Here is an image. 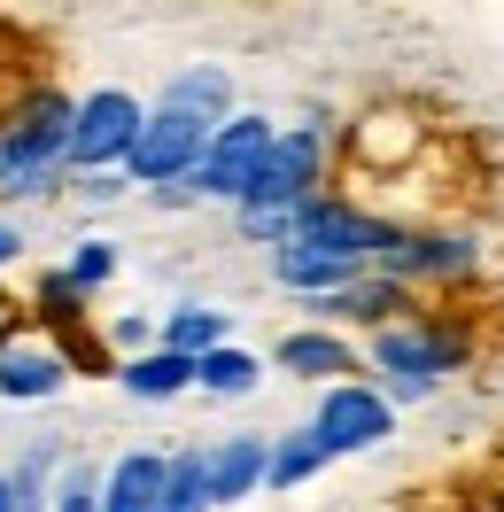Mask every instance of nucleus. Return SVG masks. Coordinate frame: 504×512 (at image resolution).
Returning a JSON list of instances; mask_svg holds the SVG:
<instances>
[{"mask_svg":"<svg viewBox=\"0 0 504 512\" xmlns=\"http://www.w3.org/2000/svg\"><path fill=\"white\" fill-rule=\"evenodd\" d=\"M70 125H78V101L47 94L0 132V187L8 194H55V179L70 171Z\"/></svg>","mask_w":504,"mask_h":512,"instance_id":"obj_1","label":"nucleus"},{"mask_svg":"<svg viewBox=\"0 0 504 512\" xmlns=\"http://www.w3.org/2000/svg\"><path fill=\"white\" fill-rule=\"evenodd\" d=\"M373 365H380V381H388L380 388L388 404H427L450 373H466V342L427 326V319H404V326H388V334H373Z\"/></svg>","mask_w":504,"mask_h":512,"instance_id":"obj_2","label":"nucleus"},{"mask_svg":"<svg viewBox=\"0 0 504 512\" xmlns=\"http://www.w3.org/2000/svg\"><path fill=\"white\" fill-rule=\"evenodd\" d=\"M272 140H280V125L272 117H225L218 132H210V148H202V171H194L187 187L194 202H233L241 210V194L256 187V171H264V156H272Z\"/></svg>","mask_w":504,"mask_h":512,"instance_id":"obj_3","label":"nucleus"},{"mask_svg":"<svg viewBox=\"0 0 504 512\" xmlns=\"http://www.w3.org/2000/svg\"><path fill=\"white\" fill-rule=\"evenodd\" d=\"M210 132L218 125H202V117H187V109H148V125H140V140H132V156H125V179L132 187H187L194 171H202V148H210Z\"/></svg>","mask_w":504,"mask_h":512,"instance_id":"obj_4","label":"nucleus"},{"mask_svg":"<svg viewBox=\"0 0 504 512\" xmlns=\"http://www.w3.org/2000/svg\"><path fill=\"white\" fill-rule=\"evenodd\" d=\"M140 125H148V109H140L125 86H94V94L78 101V125H70V171H78V179L125 171Z\"/></svg>","mask_w":504,"mask_h":512,"instance_id":"obj_5","label":"nucleus"},{"mask_svg":"<svg viewBox=\"0 0 504 512\" xmlns=\"http://www.w3.org/2000/svg\"><path fill=\"white\" fill-rule=\"evenodd\" d=\"M318 179H326V125H287L256 171V187L241 194V210H303L318 202Z\"/></svg>","mask_w":504,"mask_h":512,"instance_id":"obj_6","label":"nucleus"},{"mask_svg":"<svg viewBox=\"0 0 504 512\" xmlns=\"http://www.w3.org/2000/svg\"><path fill=\"white\" fill-rule=\"evenodd\" d=\"M311 435L326 443V458H357V450H380L388 435H396V404H388L380 388H365V381H342V388H326V396H318Z\"/></svg>","mask_w":504,"mask_h":512,"instance_id":"obj_7","label":"nucleus"},{"mask_svg":"<svg viewBox=\"0 0 504 512\" xmlns=\"http://www.w3.org/2000/svg\"><path fill=\"white\" fill-rule=\"evenodd\" d=\"M373 272H380V280H396V288L458 280V272H473V241H458V233H388V249H380Z\"/></svg>","mask_w":504,"mask_h":512,"instance_id":"obj_8","label":"nucleus"},{"mask_svg":"<svg viewBox=\"0 0 504 512\" xmlns=\"http://www.w3.org/2000/svg\"><path fill=\"white\" fill-rule=\"evenodd\" d=\"M210 466V505H241L264 489V466H272V435H225V443L202 450Z\"/></svg>","mask_w":504,"mask_h":512,"instance_id":"obj_9","label":"nucleus"},{"mask_svg":"<svg viewBox=\"0 0 504 512\" xmlns=\"http://www.w3.org/2000/svg\"><path fill=\"white\" fill-rule=\"evenodd\" d=\"M272 365H280V373H295V381L342 388L349 373H357V350H349L342 334H326V326H295V334H280V350H272Z\"/></svg>","mask_w":504,"mask_h":512,"instance_id":"obj_10","label":"nucleus"},{"mask_svg":"<svg viewBox=\"0 0 504 512\" xmlns=\"http://www.w3.org/2000/svg\"><path fill=\"white\" fill-rule=\"evenodd\" d=\"M318 319H334V326H373V334H388V326H404V311H411V288H396V280H380V272H365L357 288H342V295H318L311 303Z\"/></svg>","mask_w":504,"mask_h":512,"instance_id":"obj_11","label":"nucleus"},{"mask_svg":"<svg viewBox=\"0 0 504 512\" xmlns=\"http://www.w3.org/2000/svg\"><path fill=\"white\" fill-rule=\"evenodd\" d=\"M163 481H171V458H163V450H125V458L101 474V512H156Z\"/></svg>","mask_w":504,"mask_h":512,"instance_id":"obj_12","label":"nucleus"},{"mask_svg":"<svg viewBox=\"0 0 504 512\" xmlns=\"http://www.w3.org/2000/svg\"><path fill=\"white\" fill-rule=\"evenodd\" d=\"M63 381H70V357L47 350V342H8L0 350V396H16V404L63 396Z\"/></svg>","mask_w":504,"mask_h":512,"instance_id":"obj_13","label":"nucleus"},{"mask_svg":"<svg viewBox=\"0 0 504 512\" xmlns=\"http://www.w3.org/2000/svg\"><path fill=\"white\" fill-rule=\"evenodd\" d=\"M163 109H187V117H202V125H225V117H241V109H233V78H225L218 63L179 70V78L163 86Z\"/></svg>","mask_w":504,"mask_h":512,"instance_id":"obj_14","label":"nucleus"},{"mask_svg":"<svg viewBox=\"0 0 504 512\" xmlns=\"http://www.w3.org/2000/svg\"><path fill=\"white\" fill-rule=\"evenodd\" d=\"M194 373H202L194 357H179V350H163V342H156V350L132 357L117 381H125L132 396H148V404H171V396H187V388H194Z\"/></svg>","mask_w":504,"mask_h":512,"instance_id":"obj_15","label":"nucleus"},{"mask_svg":"<svg viewBox=\"0 0 504 512\" xmlns=\"http://www.w3.org/2000/svg\"><path fill=\"white\" fill-rule=\"evenodd\" d=\"M225 334H233V319L225 311H210V303H179L171 319H163V350H179V357H202L210 350H225Z\"/></svg>","mask_w":504,"mask_h":512,"instance_id":"obj_16","label":"nucleus"},{"mask_svg":"<svg viewBox=\"0 0 504 512\" xmlns=\"http://www.w3.org/2000/svg\"><path fill=\"white\" fill-rule=\"evenodd\" d=\"M318 466H326V443H318L311 427H287V435H272V466H264V489H303Z\"/></svg>","mask_w":504,"mask_h":512,"instance_id":"obj_17","label":"nucleus"},{"mask_svg":"<svg viewBox=\"0 0 504 512\" xmlns=\"http://www.w3.org/2000/svg\"><path fill=\"white\" fill-rule=\"evenodd\" d=\"M256 381H264V357H249V350H210L202 357V373H194V388L202 396H256Z\"/></svg>","mask_w":504,"mask_h":512,"instance_id":"obj_18","label":"nucleus"},{"mask_svg":"<svg viewBox=\"0 0 504 512\" xmlns=\"http://www.w3.org/2000/svg\"><path fill=\"white\" fill-rule=\"evenodd\" d=\"M156 512H210V466H202V450H179V458H171V481H163Z\"/></svg>","mask_w":504,"mask_h":512,"instance_id":"obj_19","label":"nucleus"},{"mask_svg":"<svg viewBox=\"0 0 504 512\" xmlns=\"http://www.w3.org/2000/svg\"><path fill=\"white\" fill-rule=\"evenodd\" d=\"M47 512H101V474L94 466H63L55 474V505Z\"/></svg>","mask_w":504,"mask_h":512,"instance_id":"obj_20","label":"nucleus"},{"mask_svg":"<svg viewBox=\"0 0 504 512\" xmlns=\"http://www.w3.org/2000/svg\"><path fill=\"white\" fill-rule=\"evenodd\" d=\"M109 272H117V249H109V241H86V249L70 256L63 288H70V295H86V288H101V280H109Z\"/></svg>","mask_w":504,"mask_h":512,"instance_id":"obj_21","label":"nucleus"},{"mask_svg":"<svg viewBox=\"0 0 504 512\" xmlns=\"http://www.w3.org/2000/svg\"><path fill=\"white\" fill-rule=\"evenodd\" d=\"M78 194H86V202H117V194H125V179H117V171H101V179H86Z\"/></svg>","mask_w":504,"mask_h":512,"instance_id":"obj_22","label":"nucleus"},{"mask_svg":"<svg viewBox=\"0 0 504 512\" xmlns=\"http://www.w3.org/2000/svg\"><path fill=\"white\" fill-rule=\"evenodd\" d=\"M16 249H24V233H16V225H0V264H16Z\"/></svg>","mask_w":504,"mask_h":512,"instance_id":"obj_23","label":"nucleus"},{"mask_svg":"<svg viewBox=\"0 0 504 512\" xmlns=\"http://www.w3.org/2000/svg\"><path fill=\"white\" fill-rule=\"evenodd\" d=\"M0 512H16V497H8V474H0Z\"/></svg>","mask_w":504,"mask_h":512,"instance_id":"obj_24","label":"nucleus"}]
</instances>
